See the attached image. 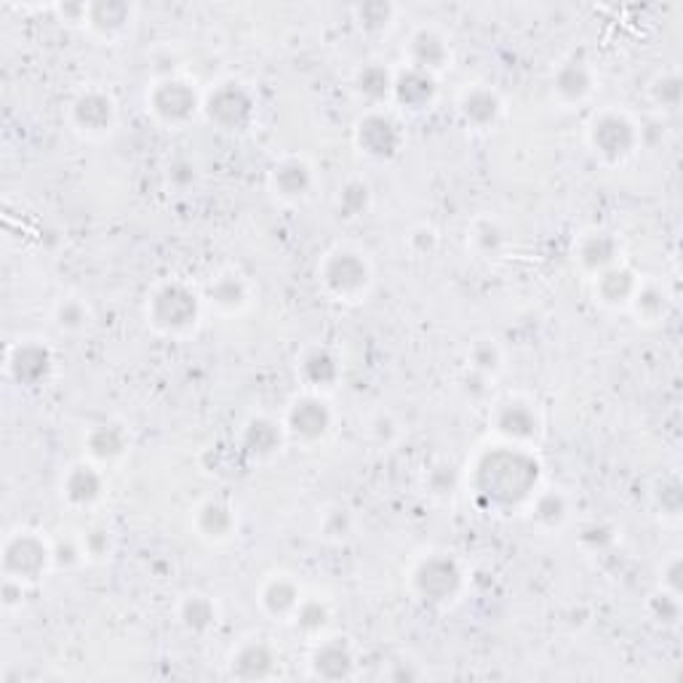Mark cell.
Listing matches in <instances>:
<instances>
[{
  "instance_id": "cell-1",
  "label": "cell",
  "mask_w": 683,
  "mask_h": 683,
  "mask_svg": "<svg viewBox=\"0 0 683 683\" xmlns=\"http://www.w3.org/2000/svg\"><path fill=\"white\" fill-rule=\"evenodd\" d=\"M470 483L486 510H515L537 494L539 463L523 446H494L478 457Z\"/></svg>"
},
{
  "instance_id": "cell-2",
  "label": "cell",
  "mask_w": 683,
  "mask_h": 683,
  "mask_svg": "<svg viewBox=\"0 0 683 683\" xmlns=\"http://www.w3.org/2000/svg\"><path fill=\"white\" fill-rule=\"evenodd\" d=\"M203 301L187 283H161L147 299V323L166 337H184L201 323Z\"/></svg>"
},
{
  "instance_id": "cell-3",
  "label": "cell",
  "mask_w": 683,
  "mask_h": 683,
  "mask_svg": "<svg viewBox=\"0 0 683 683\" xmlns=\"http://www.w3.org/2000/svg\"><path fill=\"white\" fill-rule=\"evenodd\" d=\"M323 292L337 301H361L374 281L372 262L355 249H334L318 264Z\"/></svg>"
},
{
  "instance_id": "cell-4",
  "label": "cell",
  "mask_w": 683,
  "mask_h": 683,
  "mask_svg": "<svg viewBox=\"0 0 683 683\" xmlns=\"http://www.w3.org/2000/svg\"><path fill=\"white\" fill-rule=\"evenodd\" d=\"M465 588V571L457 558L446 553H433L424 556L420 564L411 569V590L428 606H446L457 601V595Z\"/></svg>"
},
{
  "instance_id": "cell-5",
  "label": "cell",
  "mask_w": 683,
  "mask_h": 683,
  "mask_svg": "<svg viewBox=\"0 0 683 683\" xmlns=\"http://www.w3.org/2000/svg\"><path fill=\"white\" fill-rule=\"evenodd\" d=\"M0 564H3V577L22 584H35L48 574L54 566L52 545L41 537L38 532L30 528H20V532L9 534L3 543V553H0Z\"/></svg>"
},
{
  "instance_id": "cell-6",
  "label": "cell",
  "mask_w": 683,
  "mask_h": 683,
  "mask_svg": "<svg viewBox=\"0 0 683 683\" xmlns=\"http://www.w3.org/2000/svg\"><path fill=\"white\" fill-rule=\"evenodd\" d=\"M203 118L219 132H243L257 115V100L241 81H221L203 96Z\"/></svg>"
},
{
  "instance_id": "cell-7",
  "label": "cell",
  "mask_w": 683,
  "mask_h": 683,
  "mask_svg": "<svg viewBox=\"0 0 683 683\" xmlns=\"http://www.w3.org/2000/svg\"><path fill=\"white\" fill-rule=\"evenodd\" d=\"M147 110L152 118L169 128H182L203 110V96L193 83L184 78L169 76L158 78L152 89L147 91Z\"/></svg>"
},
{
  "instance_id": "cell-8",
  "label": "cell",
  "mask_w": 683,
  "mask_h": 683,
  "mask_svg": "<svg viewBox=\"0 0 683 683\" xmlns=\"http://www.w3.org/2000/svg\"><path fill=\"white\" fill-rule=\"evenodd\" d=\"M588 141L595 156L606 163H623L636 152L641 132L630 115L619 110H603L588 126Z\"/></svg>"
},
{
  "instance_id": "cell-9",
  "label": "cell",
  "mask_w": 683,
  "mask_h": 683,
  "mask_svg": "<svg viewBox=\"0 0 683 683\" xmlns=\"http://www.w3.org/2000/svg\"><path fill=\"white\" fill-rule=\"evenodd\" d=\"M334 424V411L326 403V398L318 392H305L288 403L286 417H283V430L294 443L301 446H316L331 433Z\"/></svg>"
},
{
  "instance_id": "cell-10",
  "label": "cell",
  "mask_w": 683,
  "mask_h": 683,
  "mask_svg": "<svg viewBox=\"0 0 683 683\" xmlns=\"http://www.w3.org/2000/svg\"><path fill=\"white\" fill-rule=\"evenodd\" d=\"M355 145L366 158L385 163L401 152L403 132L392 115L383 113V110H372L355 123Z\"/></svg>"
},
{
  "instance_id": "cell-11",
  "label": "cell",
  "mask_w": 683,
  "mask_h": 683,
  "mask_svg": "<svg viewBox=\"0 0 683 683\" xmlns=\"http://www.w3.org/2000/svg\"><path fill=\"white\" fill-rule=\"evenodd\" d=\"M70 123L81 137L102 139L118 123V104L102 89H86L70 104Z\"/></svg>"
},
{
  "instance_id": "cell-12",
  "label": "cell",
  "mask_w": 683,
  "mask_h": 683,
  "mask_svg": "<svg viewBox=\"0 0 683 683\" xmlns=\"http://www.w3.org/2000/svg\"><path fill=\"white\" fill-rule=\"evenodd\" d=\"M5 372L20 387H41L54 374V353L41 340H20L9 348Z\"/></svg>"
},
{
  "instance_id": "cell-13",
  "label": "cell",
  "mask_w": 683,
  "mask_h": 683,
  "mask_svg": "<svg viewBox=\"0 0 683 683\" xmlns=\"http://www.w3.org/2000/svg\"><path fill=\"white\" fill-rule=\"evenodd\" d=\"M491 428L494 433L513 446L526 448L543 433V420H539L534 403L523 401V398H508L500 401L491 411Z\"/></svg>"
},
{
  "instance_id": "cell-14",
  "label": "cell",
  "mask_w": 683,
  "mask_h": 683,
  "mask_svg": "<svg viewBox=\"0 0 683 683\" xmlns=\"http://www.w3.org/2000/svg\"><path fill=\"white\" fill-rule=\"evenodd\" d=\"M278 654L264 638H249L230 654L227 670L238 681H264L275 673Z\"/></svg>"
},
{
  "instance_id": "cell-15",
  "label": "cell",
  "mask_w": 683,
  "mask_h": 683,
  "mask_svg": "<svg viewBox=\"0 0 683 683\" xmlns=\"http://www.w3.org/2000/svg\"><path fill=\"white\" fill-rule=\"evenodd\" d=\"M310 673L321 681H348L355 673V649L348 638L318 641L310 654Z\"/></svg>"
},
{
  "instance_id": "cell-16",
  "label": "cell",
  "mask_w": 683,
  "mask_h": 683,
  "mask_svg": "<svg viewBox=\"0 0 683 683\" xmlns=\"http://www.w3.org/2000/svg\"><path fill=\"white\" fill-rule=\"evenodd\" d=\"M406 57H409V67H414V70L439 76L452 65V48H448V41L439 30L420 27L406 43Z\"/></svg>"
},
{
  "instance_id": "cell-17",
  "label": "cell",
  "mask_w": 683,
  "mask_h": 683,
  "mask_svg": "<svg viewBox=\"0 0 683 683\" xmlns=\"http://www.w3.org/2000/svg\"><path fill=\"white\" fill-rule=\"evenodd\" d=\"M435 96H439V78L430 72L414 70L406 65V70L396 72L392 81V102L401 104L409 113H422V110L433 107Z\"/></svg>"
},
{
  "instance_id": "cell-18",
  "label": "cell",
  "mask_w": 683,
  "mask_h": 683,
  "mask_svg": "<svg viewBox=\"0 0 683 683\" xmlns=\"http://www.w3.org/2000/svg\"><path fill=\"white\" fill-rule=\"evenodd\" d=\"M312 184H316V174H312V166L305 158L288 156L270 171V190L275 193V198L286 203L307 198Z\"/></svg>"
},
{
  "instance_id": "cell-19",
  "label": "cell",
  "mask_w": 683,
  "mask_h": 683,
  "mask_svg": "<svg viewBox=\"0 0 683 683\" xmlns=\"http://www.w3.org/2000/svg\"><path fill=\"white\" fill-rule=\"evenodd\" d=\"M134 14L137 9L126 0H96V3H89V11H86V27L96 38L118 41L132 27Z\"/></svg>"
},
{
  "instance_id": "cell-20",
  "label": "cell",
  "mask_w": 683,
  "mask_h": 683,
  "mask_svg": "<svg viewBox=\"0 0 683 683\" xmlns=\"http://www.w3.org/2000/svg\"><path fill=\"white\" fill-rule=\"evenodd\" d=\"M286 430L283 422H275L273 417H251L241 430V452L251 459H270L281 452L286 443Z\"/></svg>"
},
{
  "instance_id": "cell-21",
  "label": "cell",
  "mask_w": 683,
  "mask_h": 683,
  "mask_svg": "<svg viewBox=\"0 0 683 683\" xmlns=\"http://www.w3.org/2000/svg\"><path fill=\"white\" fill-rule=\"evenodd\" d=\"M238 519L236 510L225 500H206L195 508L193 513V528L198 532L201 539L212 545H221L236 534Z\"/></svg>"
},
{
  "instance_id": "cell-22",
  "label": "cell",
  "mask_w": 683,
  "mask_h": 683,
  "mask_svg": "<svg viewBox=\"0 0 683 683\" xmlns=\"http://www.w3.org/2000/svg\"><path fill=\"white\" fill-rule=\"evenodd\" d=\"M299 379L310 392H323L331 390L342 377L340 358L331 353L329 348H310L305 350V355L299 358Z\"/></svg>"
},
{
  "instance_id": "cell-23",
  "label": "cell",
  "mask_w": 683,
  "mask_h": 683,
  "mask_svg": "<svg viewBox=\"0 0 683 683\" xmlns=\"http://www.w3.org/2000/svg\"><path fill=\"white\" fill-rule=\"evenodd\" d=\"M104 491V476L94 463H78L61 478V497L72 508H91Z\"/></svg>"
},
{
  "instance_id": "cell-24",
  "label": "cell",
  "mask_w": 683,
  "mask_h": 683,
  "mask_svg": "<svg viewBox=\"0 0 683 683\" xmlns=\"http://www.w3.org/2000/svg\"><path fill=\"white\" fill-rule=\"evenodd\" d=\"M593 278H595L593 281L595 299L606 307H627L630 305L633 294H636V288L641 286L638 275L623 262L612 264V267H606L603 273L593 275Z\"/></svg>"
},
{
  "instance_id": "cell-25",
  "label": "cell",
  "mask_w": 683,
  "mask_h": 683,
  "mask_svg": "<svg viewBox=\"0 0 683 683\" xmlns=\"http://www.w3.org/2000/svg\"><path fill=\"white\" fill-rule=\"evenodd\" d=\"M459 115L470 128L476 132H489L497 126V121L502 118V100L497 91H491L489 86H476V89H467L459 100Z\"/></svg>"
},
{
  "instance_id": "cell-26",
  "label": "cell",
  "mask_w": 683,
  "mask_h": 683,
  "mask_svg": "<svg viewBox=\"0 0 683 683\" xmlns=\"http://www.w3.org/2000/svg\"><path fill=\"white\" fill-rule=\"evenodd\" d=\"M86 454L94 465H110L128 452V433L118 422H102L86 433Z\"/></svg>"
},
{
  "instance_id": "cell-27",
  "label": "cell",
  "mask_w": 683,
  "mask_h": 683,
  "mask_svg": "<svg viewBox=\"0 0 683 683\" xmlns=\"http://www.w3.org/2000/svg\"><path fill=\"white\" fill-rule=\"evenodd\" d=\"M595 76L588 65L580 59L564 61L553 76V94L561 104H582L593 94Z\"/></svg>"
},
{
  "instance_id": "cell-28",
  "label": "cell",
  "mask_w": 683,
  "mask_h": 683,
  "mask_svg": "<svg viewBox=\"0 0 683 683\" xmlns=\"http://www.w3.org/2000/svg\"><path fill=\"white\" fill-rule=\"evenodd\" d=\"M577 262L584 273L590 275H599L606 267L619 262V243L612 232L606 230H593V232H584L577 243Z\"/></svg>"
},
{
  "instance_id": "cell-29",
  "label": "cell",
  "mask_w": 683,
  "mask_h": 683,
  "mask_svg": "<svg viewBox=\"0 0 683 683\" xmlns=\"http://www.w3.org/2000/svg\"><path fill=\"white\" fill-rule=\"evenodd\" d=\"M301 601L299 584L286 574H275L270 580H264L260 590V606L267 617L278 619H292Z\"/></svg>"
},
{
  "instance_id": "cell-30",
  "label": "cell",
  "mask_w": 683,
  "mask_h": 683,
  "mask_svg": "<svg viewBox=\"0 0 683 683\" xmlns=\"http://www.w3.org/2000/svg\"><path fill=\"white\" fill-rule=\"evenodd\" d=\"M206 299L225 316H236L251 301V286L236 270H225L217 278H212L206 288Z\"/></svg>"
},
{
  "instance_id": "cell-31",
  "label": "cell",
  "mask_w": 683,
  "mask_h": 683,
  "mask_svg": "<svg viewBox=\"0 0 683 683\" xmlns=\"http://www.w3.org/2000/svg\"><path fill=\"white\" fill-rule=\"evenodd\" d=\"M177 614H180V623L190 636H206V633H212L219 623L217 603H214L212 595H206V593L184 595V599L180 601V608H177Z\"/></svg>"
},
{
  "instance_id": "cell-32",
  "label": "cell",
  "mask_w": 683,
  "mask_h": 683,
  "mask_svg": "<svg viewBox=\"0 0 683 683\" xmlns=\"http://www.w3.org/2000/svg\"><path fill=\"white\" fill-rule=\"evenodd\" d=\"M392 81H396V76L385 65L368 61V65H363L355 72V91H358L363 102L372 104V107H379L383 102L392 100Z\"/></svg>"
},
{
  "instance_id": "cell-33",
  "label": "cell",
  "mask_w": 683,
  "mask_h": 683,
  "mask_svg": "<svg viewBox=\"0 0 683 683\" xmlns=\"http://www.w3.org/2000/svg\"><path fill=\"white\" fill-rule=\"evenodd\" d=\"M528 510H532V521L537 523L539 528H545V532H556V528H561L566 519H569V500H566L564 491L545 489L532 497Z\"/></svg>"
},
{
  "instance_id": "cell-34",
  "label": "cell",
  "mask_w": 683,
  "mask_h": 683,
  "mask_svg": "<svg viewBox=\"0 0 683 683\" xmlns=\"http://www.w3.org/2000/svg\"><path fill=\"white\" fill-rule=\"evenodd\" d=\"M670 305H673V299H670L668 288L660 286V283H641V286L636 288V294H633L630 305L627 307H633V312H636L638 321L657 323V321H662L664 316H668Z\"/></svg>"
},
{
  "instance_id": "cell-35",
  "label": "cell",
  "mask_w": 683,
  "mask_h": 683,
  "mask_svg": "<svg viewBox=\"0 0 683 683\" xmlns=\"http://www.w3.org/2000/svg\"><path fill=\"white\" fill-rule=\"evenodd\" d=\"M372 208V187L363 180H348L337 193V212L342 219H361Z\"/></svg>"
},
{
  "instance_id": "cell-36",
  "label": "cell",
  "mask_w": 683,
  "mask_h": 683,
  "mask_svg": "<svg viewBox=\"0 0 683 683\" xmlns=\"http://www.w3.org/2000/svg\"><path fill=\"white\" fill-rule=\"evenodd\" d=\"M294 627L305 636H323L331 623L329 603L321 599H301L297 612H294Z\"/></svg>"
},
{
  "instance_id": "cell-37",
  "label": "cell",
  "mask_w": 683,
  "mask_h": 683,
  "mask_svg": "<svg viewBox=\"0 0 683 683\" xmlns=\"http://www.w3.org/2000/svg\"><path fill=\"white\" fill-rule=\"evenodd\" d=\"M91 323V310L83 299L61 297L54 305V326L61 334H81L86 326Z\"/></svg>"
},
{
  "instance_id": "cell-38",
  "label": "cell",
  "mask_w": 683,
  "mask_h": 683,
  "mask_svg": "<svg viewBox=\"0 0 683 683\" xmlns=\"http://www.w3.org/2000/svg\"><path fill=\"white\" fill-rule=\"evenodd\" d=\"M355 22L361 24L363 33H387L390 24L396 22V5L387 0H366V3L355 5Z\"/></svg>"
},
{
  "instance_id": "cell-39",
  "label": "cell",
  "mask_w": 683,
  "mask_h": 683,
  "mask_svg": "<svg viewBox=\"0 0 683 683\" xmlns=\"http://www.w3.org/2000/svg\"><path fill=\"white\" fill-rule=\"evenodd\" d=\"M467 368L481 372L486 377L494 379L502 368V350L494 340H478L467 350Z\"/></svg>"
},
{
  "instance_id": "cell-40",
  "label": "cell",
  "mask_w": 683,
  "mask_h": 683,
  "mask_svg": "<svg viewBox=\"0 0 683 683\" xmlns=\"http://www.w3.org/2000/svg\"><path fill=\"white\" fill-rule=\"evenodd\" d=\"M470 243L481 257H497L504 249V230L497 219H478L470 227Z\"/></svg>"
},
{
  "instance_id": "cell-41",
  "label": "cell",
  "mask_w": 683,
  "mask_h": 683,
  "mask_svg": "<svg viewBox=\"0 0 683 683\" xmlns=\"http://www.w3.org/2000/svg\"><path fill=\"white\" fill-rule=\"evenodd\" d=\"M424 489L435 500H452L459 489V470L452 463H435L424 476Z\"/></svg>"
},
{
  "instance_id": "cell-42",
  "label": "cell",
  "mask_w": 683,
  "mask_h": 683,
  "mask_svg": "<svg viewBox=\"0 0 683 683\" xmlns=\"http://www.w3.org/2000/svg\"><path fill=\"white\" fill-rule=\"evenodd\" d=\"M318 528H321V537L326 543H342V539L353 534V513L342 508V504H334V508H329L321 515V526Z\"/></svg>"
},
{
  "instance_id": "cell-43",
  "label": "cell",
  "mask_w": 683,
  "mask_h": 683,
  "mask_svg": "<svg viewBox=\"0 0 683 683\" xmlns=\"http://www.w3.org/2000/svg\"><path fill=\"white\" fill-rule=\"evenodd\" d=\"M646 608H649L651 619L662 627H675L681 623V595L668 593V590H657L646 603Z\"/></svg>"
},
{
  "instance_id": "cell-44",
  "label": "cell",
  "mask_w": 683,
  "mask_h": 683,
  "mask_svg": "<svg viewBox=\"0 0 683 683\" xmlns=\"http://www.w3.org/2000/svg\"><path fill=\"white\" fill-rule=\"evenodd\" d=\"M651 102L662 110H679L683 100V81L675 72H662L649 89Z\"/></svg>"
},
{
  "instance_id": "cell-45",
  "label": "cell",
  "mask_w": 683,
  "mask_h": 683,
  "mask_svg": "<svg viewBox=\"0 0 683 683\" xmlns=\"http://www.w3.org/2000/svg\"><path fill=\"white\" fill-rule=\"evenodd\" d=\"M657 504H660L662 515H670V519H679L683 510V489L679 483V478H662V483L657 486Z\"/></svg>"
},
{
  "instance_id": "cell-46",
  "label": "cell",
  "mask_w": 683,
  "mask_h": 683,
  "mask_svg": "<svg viewBox=\"0 0 683 683\" xmlns=\"http://www.w3.org/2000/svg\"><path fill=\"white\" fill-rule=\"evenodd\" d=\"M54 553V569H72L86 558L81 537H59L57 543L52 545Z\"/></svg>"
},
{
  "instance_id": "cell-47",
  "label": "cell",
  "mask_w": 683,
  "mask_h": 683,
  "mask_svg": "<svg viewBox=\"0 0 683 683\" xmlns=\"http://www.w3.org/2000/svg\"><path fill=\"white\" fill-rule=\"evenodd\" d=\"M614 539H617V528L608 526V523H603V521L588 523V526H584L580 532V543L593 553L612 547Z\"/></svg>"
},
{
  "instance_id": "cell-48",
  "label": "cell",
  "mask_w": 683,
  "mask_h": 683,
  "mask_svg": "<svg viewBox=\"0 0 683 683\" xmlns=\"http://www.w3.org/2000/svg\"><path fill=\"white\" fill-rule=\"evenodd\" d=\"M81 545L86 558H94V561H102V558H107L110 553H113V537H110L107 528L102 526L86 528L81 534Z\"/></svg>"
},
{
  "instance_id": "cell-49",
  "label": "cell",
  "mask_w": 683,
  "mask_h": 683,
  "mask_svg": "<svg viewBox=\"0 0 683 683\" xmlns=\"http://www.w3.org/2000/svg\"><path fill=\"white\" fill-rule=\"evenodd\" d=\"M491 377H486V374L481 372H473V368H467V372L459 377V390H463L465 398H470V401H483L486 396H489L491 390Z\"/></svg>"
},
{
  "instance_id": "cell-50",
  "label": "cell",
  "mask_w": 683,
  "mask_h": 683,
  "mask_svg": "<svg viewBox=\"0 0 683 683\" xmlns=\"http://www.w3.org/2000/svg\"><path fill=\"white\" fill-rule=\"evenodd\" d=\"M409 249L414 251L417 257L435 254V251H439V232L428 225L414 227V230L409 232Z\"/></svg>"
},
{
  "instance_id": "cell-51",
  "label": "cell",
  "mask_w": 683,
  "mask_h": 683,
  "mask_svg": "<svg viewBox=\"0 0 683 683\" xmlns=\"http://www.w3.org/2000/svg\"><path fill=\"white\" fill-rule=\"evenodd\" d=\"M662 590L681 595V590H683V558L679 556V553H673V556H670L668 561L662 564Z\"/></svg>"
},
{
  "instance_id": "cell-52",
  "label": "cell",
  "mask_w": 683,
  "mask_h": 683,
  "mask_svg": "<svg viewBox=\"0 0 683 683\" xmlns=\"http://www.w3.org/2000/svg\"><path fill=\"white\" fill-rule=\"evenodd\" d=\"M372 435H374V441L377 443H392L398 439V422L392 420L390 414H379V417H374V422H372Z\"/></svg>"
},
{
  "instance_id": "cell-53",
  "label": "cell",
  "mask_w": 683,
  "mask_h": 683,
  "mask_svg": "<svg viewBox=\"0 0 683 683\" xmlns=\"http://www.w3.org/2000/svg\"><path fill=\"white\" fill-rule=\"evenodd\" d=\"M195 177H198V169L190 161H182V158L169 166V182L174 187H190L195 182Z\"/></svg>"
},
{
  "instance_id": "cell-54",
  "label": "cell",
  "mask_w": 683,
  "mask_h": 683,
  "mask_svg": "<svg viewBox=\"0 0 683 683\" xmlns=\"http://www.w3.org/2000/svg\"><path fill=\"white\" fill-rule=\"evenodd\" d=\"M24 588H27V584L11 580V577H3V599H0V603H3L5 612H14V608L22 606Z\"/></svg>"
},
{
  "instance_id": "cell-55",
  "label": "cell",
  "mask_w": 683,
  "mask_h": 683,
  "mask_svg": "<svg viewBox=\"0 0 683 683\" xmlns=\"http://www.w3.org/2000/svg\"><path fill=\"white\" fill-rule=\"evenodd\" d=\"M401 664V670H390V673H387V679H392V681H417L420 679V670L414 668V662H398Z\"/></svg>"
}]
</instances>
